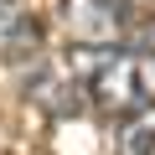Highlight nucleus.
Here are the masks:
<instances>
[{
	"label": "nucleus",
	"instance_id": "f257e3e1",
	"mask_svg": "<svg viewBox=\"0 0 155 155\" xmlns=\"http://www.w3.org/2000/svg\"><path fill=\"white\" fill-rule=\"evenodd\" d=\"M88 98L104 119H129L155 104V52L150 47H104L88 67Z\"/></svg>",
	"mask_w": 155,
	"mask_h": 155
},
{
	"label": "nucleus",
	"instance_id": "f03ea898",
	"mask_svg": "<svg viewBox=\"0 0 155 155\" xmlns=\"http://www.w3.org/2000/svg\"><path fill=\"white\" fill-rule=\"evenodd\" d=\"M57 26L78 52H104L124 41V11L114 0H57Z\"/></svg>",
	"mask_w": 155,
	"mask_h": 155
},
{
	"label": "nucleus",
	"instance_id": "7ed1b4c3",
	"mask_svg": "<svg viewBox=\"0 0 155 155\" xmlns=\"http://www.w3.org/2000/svg\"><path fill=\"white\" fill-rule=\"evenodd\" d=\"M26 98L41 104V109H52V114H78L83 98H88V78H78L67 62L41 57L31 67V78H26Z\"/></svg>",
	"mask_w": 155,
	"mask_h": 155
},
{
	"label": "nucleus",
	"instance_id": "20e7f679",
	"mask_svg": "<svg viewBox=\"0 0 155 155\" xmlns=\"http://www.w3.org/2000/svg\"><path fill=\"white\" fill-rule=\"evenodd\" d=\"M41 26L21 11V0H0V57H36Z\"/></svg>",
	"mask_w": 155,
	"mask_h": 155
},
{
	"label": "nucleus",
	"instance_id": "39448f33",
	"mask_svg": "<svg viewBox=\"0 0 155 155\" xmlns=\"http://www.w3.org/2000/svg\"><path fill=\"white\" fill-rule=\"evenodd\" d=\"M119 155H155V104L124 119V129H119Z\"/></svg>",
	"mask_w": 155,
	"mask_h": 155
},
{
	"label": "nucleus",
	"instance_id": "423d86ee",
	"mask_svg": "<svg viewBox=\"0 0 155 155\" xmlns=\"http://www.w3.org/2000/svg\"><path fill=\"white\" fill-rule=\"evenodd\" d=\"M119 11H140V5H150V0H114Z\"/></svg>",
	"mask_w": 155,
	"mask_h": 155
},
{
	"label": "nucleus",
	"instance_id": "0eeeda50",
	"mask_svg": "<svg viewBox=\"0 0 155 155\" xmlns=\"http://www.w3.org/2000/svg\"><path fill=\"white\" fill-rule=\"evenodd\" d=\"M140 47H150V52H155V26H145V36H140Z\"/></svg>",
	"mask_w": 155,
	"mask_h": 155
}]
</instances>
